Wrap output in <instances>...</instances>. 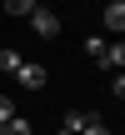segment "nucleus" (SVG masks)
Wrapping results in <instances>:
<instances>
[{
  "label": "nucleus",
  "mask_w": 125,
  "mask_h": 135,
  "mask_svg": "<svg viewBox=\"0 0 125 135\" xmlns=\"http://www.w3.org/2000/svg\"><path fill=\"white\" fill-rule=\"evenodd\" d=\"M30 25H35V35H40V40H50V35H60V15H50V10H40V5L30 10Z\"/></svg>",
  "instance_id": "1"
},
{
  "label": "nucleus",
  "mask_w": 125,
  "mask_h": 135,
  "mask_svg": "<svg viewBox=\"0 0 125 135\" xmlns=\"http://www.w3.org/2000/svg\"><path fill=\"white\" fill-rule=\"evenodd\" d=\"M15 80H20L25 90H40V85H45V65H35V60H25V65L15 70Z\"/></svg>",
  "instance_id": "2"
},
{
  "label": "nucleus",
  "mask_w": 125,
  "mask_h": 135,
  "mask_svg": "<svg viewBox=\"0 0 125 135\" xmlns=\"http://www.w3.org/2000/svg\"><path fill=\"white\" fill-rule=\"evenodd\" d=\"M100 20H105V30H125V0H110Z\"/></svg>",
  "instance_id": "3"
},
{
  "label": "nucleus",
  "mask_w": 125,
  "mask_h": 135,
  "mask_svg": "<svg viewBox=\"0 0 125 135\" xmlns=\"http://www.w3.org/2000/svg\"><path fill=\"white\" fill-rule=\"evenodd\" d=\"M105 50H110V40H100V35H90V40H85V55H90L95 65H105Z\"/></svg>",
  "instance_id": "4"
},
{
  "label": "nucleus",
  "mask_w": 125,
  "mask_h": 135,
  "mask_svg": "<svg viewBox=\"0 0 125 135\" xmlns=\"http://www.w3.org/2000/svg\"><path fill=\"white\" fill-rule=\"evenodd\" d=\"M85 125H90V115H85V110H70L60 130H65V135H80V130H85Z\"/></svg>",
  "instance_id": "5"
},
{
  "label": "nucleus",
  "mask_w": 125,
  "mask_h": 135,
  "mask_svg": "<svg viewBox=\"0 0 125 135\" xmlns=\"http://www.w3.org/2000/svg\"><path fill=\"white\" fill-rule=\"evenodd\" d=\"M20 65H25V60H20V50H10V45H5V50H0V70H5V75H15Z\"/></svg>",
  "instance_id": "6"
},
{
  "label": "nucleus",
  "mask_w": 125,
  "mask_h": 135,
  "mask_svg": "<svg viewBox=\"0 0 125 135\" xmlns=\"http://www.w3.org/2000/svg\"><path fill=\"white\" fill-rule=\"evenodd\" d=\"M0 135H30V120H25V115H10V120L0 125Z\"/></svg>",
  "instance_id": "7"
},
{
  "label": "nucleus",
  "mask_w": 125,
  "mask_h": 135,
  "mask_svg": "<svg viewBox=\"0 0 125 135\" xmlns=\"http://www.w3.org/2000/svg\"><path fill=\"white\" fill-rule=\"evenodd\" d=\"M105 65H115V70H125V40H115V45L105 50Z\"/></svg>",
  "instance_id": "8"
},
{
  "label": "nucleus",
  "mask_w": 125,
  "mask_h": 135,
  "mask_svg": "<svg viewBox=\"0 0 125 135\" xmlns=\"http://www.w3.org/2000/svg\"><path fill=\"white\" fill-rule=\"evenodd\" d=\"M35 0H5V15H30Z\"/></svg>",
  "instance_id": "9"
},
{
  "label": "nucleus",
  "mask_w": 125,
  "mask_h": 135,
  "mask_svg": "<svg viewBox=\"0 0 125 135\" xmlns=\"http://www.w3.org/2000/svg\"><path fill=\"white\" fill-rule=\"evenodd\" d=\"M80 135H110V125H105L100 115H90V125H85V130H80Z\"/></svg>",
  "instance_id": "10"
},
{
  "label": "nucleus",
  "mask_w": 125,
  "mask_h": 135,
  "mask_svg": "<svg viewBox=\"0 0 125 135\" xmlns=\"http://www.w3.org/2000/svg\"><path fill=\"white\" fill-rule=\"evenodd\" d=\"M110 95H115V100H125V70L115 75V80H110Z\"/></svg>",
  "instance_id": "11"
},
{
  "label": "nucleus",
  "mask_w": 125,
  "mask_h": 135,
  "mask_svg": "<svg viewBox=\"0 0 125 135\" xmlns=\"http://www.w3.org/2000/svg\"><path fill=\"white\" fill-rule=\"evenodd\" d=\"M10 115H15V105H10V95H0V125H5Z\"/></svg>",
  "instance_id": "12"
},
{
  "label": "nucleus",
  "mask_w": 125,
  "mask_h": 135,
  "mask_svg": "<svg viewBox=\"0 0 125 135\" xmlns=\"http://www.w3.org/2000/svg\"><path fill=\"white\" fill-rule=\"evenodd\" d=\"M60 135H65V130H60Z\"/></svg>",
  "instance_id": "13"
}]
</instances>
